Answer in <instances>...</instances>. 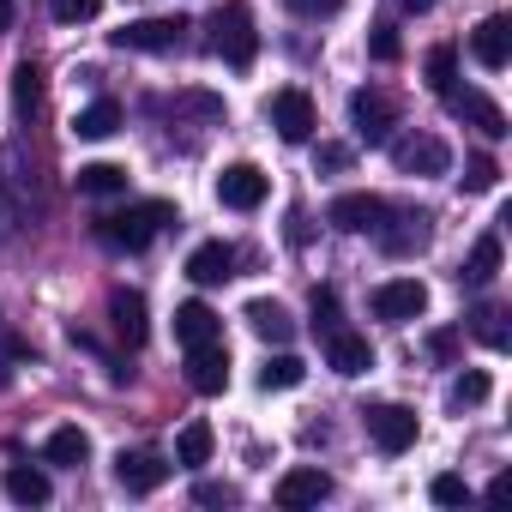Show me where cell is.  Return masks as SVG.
Returning a JSON list of instances; mask_svg holds the SVG:
<instances>
[{"mask_svg": "<svg viewBox=\"0 0 512 512\" xmlns=\"http://www.w3.org/2000/svg\"><path fill=\"white\" fill-rule=\"evenodd\" d=\"M169 223H175V205H169V199H139V205H127V211L97 217V241H103V247H121V253H139V247H151Z\"/></svg>", "mask_w": 512, "mask_h": 512, "instance_id": "6da1fadb", "label": "cell"}, {"mask_svg": "<svg viewBox=\"0 0 512 512\" xmlns=\"http://www.w3.org/2000/svg\"><path fill=\"white\" fill-rule=\"evenodd\" d=\"M211 55L229 61V67H253V55H260V31H253V13L241 0L211 13Z\"/></svg>", "mask_w": 512, "mask_h": 512, "instance_id": "7a4b0ae2", "label": "cell"}, {"mask_svg": "<svg viewBox=\"0 0 512 512\" xmlns=\"http://www.w3.org/2000/svg\"><path fill=\"white\" fill-rule=\"evenodd\" d=\"M109 43L115 49H133V55H175L187 43V19H133Z\"/></svg>", "mask_w": 512, "mask_h": 512, "instance_id": "3957f363", "label": "cell"}, {"mask_svg": "<svg viewBox=\"0 0 512 512\" xmlns=\"http://www.w3.org/2000/svg\"><path fill=\"white\" fill-rule=\"evenodd\" d=\"M368 308H374V320H392V326L422 320V314H428V284H422V278H386V284L368 296Z\"/></svg>", "mask_w": 512, "mask_h": 512, "instance_id": "277c9868", "label": "cell"}, {"mask_svg": "<svg viewBox=\"0 0 512 512\" xmlns=\"http://www.w3.org/2000/svg\"><path fill=\"white\" fill-rule=\"evenodd\" d=\"M266 115H272V127H278V139H284V145H308V139H314V127H320L314 97H308V91H296V85H290V91H278Z\"/></svg>", "mask_w": 512, "mask_h": 512, "instance_id": "5b68a950", "label": "cell"}, {"mask_svg": "<svg viewBox=\"0 0 512 512\" xmlns=\"http://www.w3.org/2000/svg\"><path fill=\"white\" fill-rule=\"evenodd\" d=\"M350 121H356V139H368V145H386V139H392V127H398V103H392L386 91L362 85V91L350 97Z\"/></svg>", "mask_w": 512, "mask_h": 512, "instance_id": "8992f818", "label": "cell"}, {"mask_svg": "<svg viewBox=\"0 0 512 512\" xmlns=\"http://www.w3.org/2000/svg\"><path fill=\"white\" fill-rule=\"evenodd\" d=\"M362 422H368V434L386 458L416 446V410H404V404H374V410H362Z\"/></svg>", "mask_w": 512, "mask_h": 512, "instance_id": "52a82bcc", "label": "cell"}, {"mask_svg": "<svg viewBox=\"0 0 512 512\" xmlns=\"http://www.w3.org/2000/svg\"><path fill=\"white\" fill-rule=\"evenodd\" d=\"M386 199H374V193H338L332 205H326V223H338L344 235H374L380 223H386Z\"/></svg>", "mask_w": 512, "mask_h": 512, "instance_id": "ba28073f", "label": "cell"}, {"mask_svg": "<svg viewBox=\"0 0 512 512\" xmlns=\"http://www.w3.org/2000/svg\"><path fill=\"white\" fill-rule=\"evenodd\" d=\"M169 470H175V464H169L163 452H151V446L121 452V458H115V482H121L127 494H157V488L169 482Z\"/></svg>", "mask_w": 512, "mask_h": 512, "instance_id": "9c48e42d", "label": "cell"}, {"mask_svg": "<svg viewBox=\"0 0 512 512\" xmlns=\"http://www.w3.org/2000/svg\"><path fill=\"white\" fill-rule=\"evenodd\" d=\"M392 163H398L404 175H446L452 151H446V139H434V133H410V139H392Z\"/></svg>", "mask_w": 512, "mask_h": 512, "instance_id": "30bf717a", "label": "cell"}, {"mask_svg": "<svg viewBox=\"0 0 512 512\" xmlns=\"http://www.w3.org/2000/svg\"><path fill=\"white\" fill-rule=\"evenodd\" d=\"M187 386L205 392V398H217V392L229 386V350H223V338H211V344H187Z\"/></svg>", "mask_w": 512, "mask_h": 512, "instance_id": "8fae6325", "label": "cell"}, {"mask_svg": "<svg viewBox=\"0 0 512 512\" xmlns=\"http://www.w3.org/2000/svg\"><path fill=\"white\" fill-rule=\"evenodd\" d=\"M326 494H332V476H326L320 464H296V470H284L278 488H272V500L290 506V512H296V506H320Z\"/></svg>", "mask_w": 512, "mask_h": 512, "instance_id": "7c38bea8", "label": "cell"}, {"mask_svg": "<svg viewBox=\"0 0 512 512\" xmlns=\"http://www.w3.org/2000/svg\"><path fill=\"white\" fill-rule=\"evenodd\" d=\"M217 199H223L229 211H260V205H266V175L253 169V163H229V169L217 175Z\"/></svg>", "mask_w": 512, "mask_h": 512, "instance_id": "4fadbf2b", "label": "cell"}, {"mask_svg": "<svg viewBox=\"0 0 512 512\" xmlns=\"http://www.w3.org/2000/svg\"><path fill=\"white\" fill-rule=\"evenodd\" d=\"M470 55H476L482 73H500L512 61V25H506V13H494V19H482L470 31Z\"/></svg>", "mask_w": 512, "mask_h": 512, "instance_id": "5bb4252c", "label": "cell"}, {"mask_svg": "<svg viewBox=\"0 0 512 512\" xmlns=\"http://www.w3.org/2000/svg\"><path fill=\"white\" fill-rule=\"evenodd\" d=\"M374 235H380V247L392 253V260H404V253L428 247V217H422V211H386V223H380Z\"/></svg>", "mask_w": 512, "mask_h": 512, "instance_id": "9a60e30c", "label": "cell"}, {"mask_svg": "<svg viewBox=\"0 0 512 512\" xmlns=\"http://www.w3.org/2000/svg\"><path fill=\"white\" fill-rule=\"evenodd\" d=\"M187 278L205 284V290H211V284H229V278H235V247H229V241L193 247V253H187Z\"/></svg>", "mask_w": 512, "mask_h": 512, "instance_id": "2e32d148", "label": "cell"}, {"mask_svg": "<svg viewBox=\"0 0 512 512\" xmlns=\"http://www.w3.org/2000/svg\"><path fill=\"white\" fill-rule=\"evenodd\" d=\"M109 326H115V338H121L127 350H139L145 332H151V326H145V296H139V290H115V296H109Z\"/></svg>", "mask_w": 512, "mask_h": 512, "instance_id": "e0dca14e", "label": "cell"}, {"mask_svg": "<svg viewBox=\"0 0 512 512\" xmlns=\"http://www.w3.org/2000/svg\"><path fill=\"white\" fill-rule=\"evenodd\" d=\"M326 362H332L338 374H350V380H356V374H368V368H374V344H368L362 332H344V326H338V332H326Z\"/></svg>", "mask_w": 512, "mask_h": 512, "instance_id": "ac0fdd59", "label": "cell"}, {"mask_svg": "<svg viewBox=\"0 0 512 512\" xmlns=\"http://www.w3.org/2000/svg\"><path fill=\"white\" fill-rule=\"evenodd\" d=\"M163 109H169L175 127H187V121H193V127H217V121H223V97H211V91H175Z\"/></svg>", "mask_w": 512, "mask_h": 512, "instance_id": "d6986e66", "label": "cell"}, {"mask_svg": "<svg viewBox=\"0 0 512 512\" xmlns=\"http://www.w3.org/2000/svg\"><path fill=\"white\" fill-rule=\"evenodd\" d=\"M211 338H223V320L205 302H181L175 308V344L187 350V344H211Z\"/></svg>", "mask_w": 512, "mask_h": 512, "instance_id": "ffe728a7", "label": "cell"}, {"mask_svg": "<svg viewBox=\"0 0 512 512\" xmlns=\"http://www.w3.org/2000/svg\"><path fill=\"white\" fill-rule=\"evenodd\" d=\"M0 488H7V500H13V506H49V494H55V482H49L37 464H13Z\"/></svg>", "mask_w": 512, "mask_h": 512, "instance_id": "44dd1931", "label": "cell"}, {"mask_svg": "<svg viewBox=\"0 0 512 512\" xmlns=\"http://www.w3.org/2000/svg\"><path fill=\"white\" fill-rule=\"evenodd\" d=\"M446 103H452V115H464V121H476V127H482L488 139H506V133H512V127H506V115H500V109H494V103H488L482 91H464V97L452 91Z\"/></svg>", "mask_w": 512, "mask_h": 512, "instance_id": "7402d4cb", "label": "cell"}, {"mask_svg": "<svg viewBox=\"0 0 512 512\" xmlns=\"http://www.w3.org/2000/svg\"><path fill=\"white\" fill-rule=\"evenodd\" d=\"M43 458L61 464V470H79V464H91V434L85 428H55L49 446H43Z\"/></svg>", "mask_w": 512, "mask_h": 512, "instance_id": "603a6c76", "label": "cell"}, {"mask_svg": "<svg viewBox=\"0 0 512 512\" xmlns=\"http://www.w3.org/2000/svg\"><path fill=\"white\" fill-rule=\"evenodd\" d=\"M470 290H488L494 278H500V235H482L476 247H470V260H464V272H458Z\"/></svg>", "mask_w": 512, "mask_h": 512, "instance_id": "cb8c5ba5", "label": "cell"}, {"mask_svg": "<svg viewBox=\"0 0 512 512\" xmlns=\"http://www.w3.org/2000/svg\"><path fill=\"white\" fill-rule=\"evenodd\" d=\"M73 133H79V139H109V133H121V103H115V97H97L91 109L73 115Z\"/></svg>", "mask_w": 512, "mask_h": 512, "instance_id": "d4e9b609", "label": "cell"}, {"mask_svg": "<svg viewBox=\"0 0 512 512\" xmlns=\"http://www.w3.org/2000/svg\"><path fill=\"white\" fill-rule=\"evenodd\" d=\"M73 187H79L85 199H109V193H127V169H121V163H85V169L73 175Z\"/></svg>", "mask_w": 512, "mask_h": 512, "instance_id": "484cf974", "label": "cell"}, {"mask_svg": "<svg viewBox=\"0 0 512 512\" xmlns=\"http://www.w3.org/2000/svg\"><path fill=\"white\" fill-rule=\"evenodd\" d=\"M247 326L260 332L266 344H290V338H296V320H290L278 302H247Z\"/></svg>", "mask_w": 512, "mask_h": 512, "instance_id": "4316f807", "label": "cell"}, {"mask_svg": "<svg viewBox=\"0 0 512 512\" xmlns=\"http://www.w3.org/2000/svg\"><path fill=\"white\" fill-rule=\"evenodd\" d=\"M211 446H217V434H211V422H187V428H181V440H175V464H187V470H199V464L211 458Z\"/></svg>", "mask_w": 512, "mask_h": 512, "instance_id": "83f0119b", "label": "cell"}, {"mask_svg": "<svg viewBox=\"0 0 512 512\" xmlns=\"http://www.w3.org/2000/svg\"><path fill=\"white\" fill-rule=\"evenodd\" d=\"M428 91H434V97H452V91H458V49H452V43L428 49Z\"/></svg>", "mask_w": 512, "mask_h": 512, "instance_id": "f1b7e54d", "label": "cell"}, {"mask_svg": "<svg viewBox=\"0 0 512 512\" xmlns=\"http://www.w3.org/2000/svg\"><path fill=\"white\" fill-rule=\"evenodd\" d=\"M302 380H308V362H302V356H290V350H284V356H272V362L260 368V386H266V392H290V386H302Z\"/></svg>", "mask_w": 512, "mask_h": 512, "instance_id": "f546056e", "label": "cell"}, {"mask_svg": "<svg viewBox=\"0 0 512 512\" xmlns=\"http://www.w3.org/2000/svg\"><path fill=\"white\" fill-rule=\"evenodd\" d=\"M470 332H476V344L506 350V314H500V308H488V302H482V308L470 314Z\"/></svg>", "mask_w": 512, "mask_h": 512, "instance_id": "4dcf8cb0", "label": "cell"}, {"mask_svg": "<svg viewBox=\"0 0 512 512\" xmlns=\"http://www.w3.org/2000/svg\"><path fill=\"white\" fill-rule=\"evenodd\" d=\"M13 103H19V115H37V103H43V73L31 61L13 73Z\"/></svg>", "mask_w": 512, "mask_h": 512, "instance_id": "1f68e13d", "label": "cell"}, {"mask_svg": "<svg viewBox=\"0 0 512 512\" xmlns=\"http://www.w3.org/2000/svg\"><path fill=\"white\" fill-rule=\"evenodd\" d=\"M49 13H55V25H91L103 13V0H49Z\"/></svg>", "mask_w": 512, "mask_h": 512, "instance_id": "d6a6232c", "label": "cell"}, {"mask_svg": "<svg viewBox=\"0 0 512 512\" xmlns=\"http://www.w3.org/2000/svg\"><path fill=\"white\" fill-rule=\"evenodd\" d=\"M494 181H500V163H494V157H482V151H476V157H470V163H464V193H488V187H494Z\"/></svg>", "mask_w": 512, "mask_h": 512, "instance_id": "836d02e7", "label": "cell"}, {"mask_svg": "<svg viewBox=\"0 0 512 512\" xmlns=\"http://www.w3.org/2000/svg\"><path fill=\"white\" fill-rule=\"evenodd\" d=\"M482 398H488V374H482V368H470V374H458V380H452V410L482 404Z\"/></svg>", "mask_w": 512, "mask_h": 512, "instance_id": "e575fe53", "label": "cell"}, {"mask_svg": "<svg viewBox=\"0 0 512 512\" xmlns=\"http://www.w3.org/2000/svg\"><path fill=\"white\" fill-rule=\"evenodd\" d=\"M31 356V344L19 338V332H7V326H0V380H13V368Z\"/></svg>", "mask_w": 512, "mask_h": 512, "instance_id": "d590c367", "label": "cell"}, {"mask_svg": "<svg viewBox=\"0 0 512 512\" xmlns=\"http://www.w3.org/2000/svg\"><path fill=\"white\" fill-rule=\"evenodd\" d=\"M440 506H470V482L464 476H434V488H428Z\"/></svg>", "mask_w": 512, "mask_h": 512, "instance_id": "8d00e7d4", "label": "cell"}, {"mask_svg": "<svg viewBox=\"0 0 512 512\" xmlns=\"http://www.w3.org/2000/svg\"><path fill=\"white\" fill-rule=\"evenodd\" d=\"M314 332H338V296L332 290H314Z\"/></svg>", "mask_w": 512, "mask_h": 512, "instance_id": "74e56055", "label": "cell"}, {"mask_svg": "<svg viewBox=\"0 0 512 512\" xmlns=\"http://www.w3.org/2000/svg\"><path fill=\"white\" fill-rule=\"evenodd\" d=\"M193 500H199V506H235V500H241V488H235V482H199V488H193Z\"/></svg>", "mask_w": 512, "mask_h": 512, "instance_id": "f35d334b", "label": "cell"}, {"mask_svg": "<svg viewBox=\"0 0 512 512\" xmlns=\"http://www.w3.org/2000/svg\"><path fill=\"white\" fill-rule=\"evenodd\" d=\"M284 7L296 19H332V13H344V0H284Z\"/></svg>", "mask_w": 512, "mask_h": 512, "instance_id": "ab89813d", "label": "cell"}, {"mask_svg": "<svg viewBox=\"0 0 512 512\" xmlns=\"http://www.w3.org/2000/svg\"><path fill=\"white\" fill-rule=\"evenodd\" d=\"M13 235H19V199L0 187V247H13Z\"/></svg>", "mask_w": 512, "mask_h": 512, "instance_id": "60d3db41", "label": "cell"}, {"mask_svg": "<svg viewBox=\"0 0 512 512\" xmlns=\"http://www.w3.org/2000/svg\"><path fill=\"white\" fill-rule=\"evenodd\" d=\"M374 61H398V31H392V25L374 31Z\"/></svg>", "mask_w": 512, "mask_h": 512, "instance_id": "b9f144b4", "label": "cell"}, {"mask_svg": "<svg viewBox=\"0 0 512 512\" xmlns=\"http://www.w3.org/2000/svg\"><path fill=\"white\" fill-rule=\"evenodd\" d=\"M350 163V145H320V169H344Z\"/></svg>", "mask_w": 512, "mask_h": 512, "instance_id": "7bdbcfd3", "label": "cell"}, {"mask_svg": "<svg viewBox=\"0 0 512 512\" xmlns=\"http://www.w3.org/2000/svg\"><path fill=\"white\" fill-rule=\"evenodd\" d=\"M458 350V332H434V356H452Z\"/></svg>", "mask_w": 512, "mask_h": 512, "instance_id": "ee69618b", "label": "cell"}, {"mask_svg": "<svg viewBox=\"0 0 512 512\" xmlns=\"http://www.w3.org/2000/svg\"><path fill=\"white\" fill-rule=\"evenodd\" d=\"M13 31V0H0V37Z\"/></svg>", "mask_w": 512, "mask_h": 512, "instance_id": "f6af8a7d", "label": "cell"}, {"mask_svg": "<svg viewBox=\"0 0 512 512\" xmlns=\"http://www.w3.org/2000/svg\"><path fill=\"white\" fill-rule=\"evenodd\" d=\"M398 7H404V13H428V7H434V0H398Z\"/></svg>", "mask_w": 512, "mask_h": 512, "instance_id": "bcb514c9", "label": "cell"}]
</instances>
